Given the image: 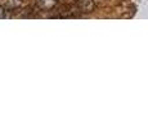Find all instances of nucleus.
Segmentation results:
<instances>
[{"label":"nucleus","mask_w":148,"mask_h":129,"mask_svg":"<svg viewBox=\"0 0 148 129\" xmlns=\"http://www.w3.org/2000/svg\"><path fill=\"white\" fill-rule=\"evenodd\" d=\"M94 9V0H77V10L80 13H92Z\"/></svg>","instance_id":"nucleus-1"},{"label":"nucleus","mask_w":148,"mask_h":129,"mask_svg":"<svg viewBox=\"0 0 148 129\" xmlns=\"http://www.w3.org/2000/svg\"><path fill=\"white\" fill-rule=\"evenodd\" d=\"M38 1V5L41 8V9H45V10H49L54 8L58 3V0H36Z\"/></svg>","instance_id":"nucleus-2"},{"label":"nucleus","mask_w":148,"mask_h":129,"mask_svg":"<svg viewBox=\"0 0 148 129\" xmlns=\"http://www.w3.org/2000/svg\"><path fill=\"white\" fill-rule=\"evenodd\" d=\"M5 12H7V10H5L3 7H0V19H3V18H5V17H7Z\"/></svg>","instance_id":"nucleus-3"}]
</instances>
